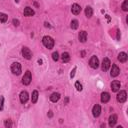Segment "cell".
I'll return each mask as SVG.
<instances>
[{
    "instance_id": "obj_6",
    "label": "cell",
    "mask_w": 128,
    "mask_h": 128,
    "mask_svg": "<svg viewBox=\"0 0 128 128\" xmlns=\"http://www.w3.org/2000/svg\"><path fill=\"white\" fill-rule=\"evenodd\" d=\"M89 65H90V67L93 68V69L98 68V67H99V60H98V58H97L96 56H92V57L90 58Z\"/></svg>"
},
{
    "instance_id": "obj_22",
    "label": "cell",
    "mask_w": 128,
    "mask_h": 128,
    "mask_svg": "<svg viewBox=\"0 0 128 128\" xmlns=\"http://www.w3.org/2000/svg\"><path fill=\"white\" fill-rule=\"evenodd\" d=\"M71 28L72 29H77L78 28V26H79V22H78V20H76V19H74V20H72L71 21Z\"/></svg>"
},
{
    "instance_id": "obj_35",
    "label": "cell",
    "mask_w": 128,
    "mask_h": 128,
    "mask_svg": "<svg viewBox=\"0 0 128 128\" xmlns=\"http://www.w3.org/2000/svg\"><path fill=\"white\" fill-rule=\"evenodd\" d=\"M15 2H16V3H18V2H19V0H15Z\"/></svg>"
},
{
    "instance_id": "obj_1",
    "label": "cell",
    "mask_w": 128,
    "mask_h": 128,
    "mask_svg": "<svg viewBox=\"0 0 128 128\" xmlns=\"http://www.w3.org/2000/svg\"><path fill=\"white\" fill-rule=\"evenodd\" d=\"M42 43L47 49H52L54 47V40L50 36H44L42 38Z\"/></svg>"
},
{
    "instance_id": "obj_25",
    "label": "cell",
    "mask_w": 128,
    "mask_h": 128,
    "mask_svg": "<svg viewBox=\"0 0 128 128\" xmlns=\"http://www.w3.org/2000/svg\"><path fill=\"white\" fill-rule=\"evenodd\" d=\"M75 88L77 89V91H82V89H83L82 84H81L79 81H76V82H75Z\"/></svg>"
},
{
    "instance_id": "obj_12",
    "label": "cell",
    "mask_w": 128,
    "mask_h": 128,
    "mask_svg": "<svg viewBox=\"0 0 128 128\" xmlns=\"http://www.w3.org/2000/svg\"><path fill=\"white\" fill-rule=\"evenodd\" d=\"M100 113H101V107H100V105H99V104L94 105V106H93V109H92V114H93V116H94V117H98V116L100 115Z\"/></svg>"
},
{
    "instance_id": "obj_7",
    "label": "cell",
    "mask_w": 128,
    "mask_h": 128,
    "mask_svg": "<svg viewBox=\"0 0 128 128\" xmlns=\"http://www.w3.org/2000/svg\"><path fill=\"white\" fill-rule=\"evenodd\" d=\"M110 66H111V62H110V60H109L107 57H105V58L103 59V61H102V64H101V68H102V70L105 72V71H107V70L110 68Z\"/></svg>"
},
{
    "instance_id": "obj_26",
    "label": "cell",
    "mask_w": 128,
    "mask_h": 128,
    "mask_svg": "<svg viewBox=\"0 0 128 128\" xmlns=\"http://www.w3.org/2000/svg\"><path fill=\"white\" fill-rule=\"evenodd\" d=\"M4 126H5V127H7V128H10V127L12 126V121H11L10 119L5 120V121H4Z\"/></svg>"
},
{
    "instance_id": "obj_20",
    "label": "cell",
    "mask_w": 128,
    "mask_h": 128,
    "mask_svg": "<svg viewBox=\"0 0 128 128\" xmlns=\"http://www.w3.org/2000/svg\"><path fill=\"white\" fill-rule=\"evenodd\" d=\"M85 15H86L87 18L92 17V15H93V10H92V8H91L90 6H87V7L85 8Z\"/></svg>"
},
{
    "instance_id": "obj_27",
    "label": "cell",
    "mask_w": 128,
    "mask_h": 128,
    "mask_svg": "<svg viewBox=\"0 0 128 128\" xmlns=\"http://www.w3.org/2000/svg\"><path fill=\"white\" fill-rule=\"evenodd\" d=\"M52 59H53L54 61H57V60L59 59V54H58V52H53V53H52Z\"/></svg>"
},
{
    "instance_id": "obj_10",
    "label": "cell",
    "mask_w": 128,
    "mask_h": 128,
    "mask_svg": "<svg viewBox=\"0 0 128 128\" xmlns=\"http://www.w3.org/2000/svg\"><path fill=\"white\" fill-rule=\"evenodd\" d=\"M19 98H20V102L25 104L27 101H28V98H29V95L27 93V91H22L19 95Z\"/></svg>"
},
{
    "instance_id": "obj_34",
    "label": "cell",
    "mask_w": 128,
    "mask_h": 128,
    "mask_svg": "<svg viewBox=\"0 0 128 128\" xmlns=\"http://www.w3.org/2000/svg\"><path fill=\"white\" fill-rule=\"evenodd\" d=\"M45 26H46V27H50V25H49L48 23H45Z\"/></svg>"
},
{
    "instance_id": "obj_8",
    "label": "cell",
    "mask_w": 128,
    "mask_h": 128,
    "mask_svg": "<svg viewBox=\"0 0 128 128\" xmlns=\"http://www.w3.org/2000/svg\"><path fill=\"white\" fill-rule=\"evenodd\" d=\"M120 73V69L119 67L116 65V64H113L112 65V68H111V71H110V75L111 77H117Z\"/></svg>"
},
{
    "instance_id": "obj_2",
    "label": "cell",
    "mask_w": 128,
    "mask_h": 128,
    "mask_svg": "<svg viewBox=\"0 0 128 128\" xmlns=\"http://www.w3.org/2000/svg\"><path fill=\"white\" fill-rule=\"evenodd\" d=\"M11 71L15 75H20L21 74V64L18 62H14L11 65Z\"/></svg>"
},
{
    "instance_id": "obj_14",
    "label": "cell",
    "mask_w": 128,
    "mask_h": 128,
    "mask_svg": "<svg viewBox=\"0 0 128 128\" xmlns=\"http://www.w3.org/2000/svg\"><path fill=\"white\" fill-rule=\"evenodd\" d=\"M78 39H79L80 42L84 43L87 40V32L86 31H80L79 35H78Z\"/></svg>"
},
{
    "instance_id": "obj_19",
    "label": "cell",
    "mask_w": 128,
    "mask_h": 128,
    "mask_svg": "<svg viewBox=\"0 0 128 128\" xmlns=\"http://www.w3.org/2000/svg\"><path fill=\"white\" fill-rule=\"evenodd\" d=\"M61 59H62V61L64 63L69 62L70 61V55H69V53L68 52H63L62 55H61Z\"/></svg>"
},
{
    "instance_id": "obj_13",
    "label": "cell",
    "mask_w": 128,
    "mask_h": 128,
    "mask_svg": "<svg viewBox=\"0 0 128 128\" xmlns=\"http://www.w3.org/2000/svg\"><path fill=\"white\" fill-rule=\"evenodd\" d=\"M116 122H117V115H115V114L110 115V117H109V121H108L109 126H110V127H114L115 124H116Z\"/></svg>"
},
{
    "instance_id": "obj_18",
    "label": "cell",
    "mask_w": 128,
    "mask_h": 128,
    "mask_svg": "<svg viewBox=\"0 0 128 128\" xmlns=\"http://www.w3.org/2000/svg\"><path fill=\"white\" fill-rule=\"evenodd\" d=\"M59 99H60V94L57 93V92H54V93H52L50 95V101L53 102V103H56Z\"/></svg>"
},
{
    "instance_id": "obj_24",
    "label": "cell",
    "mask_w": 128,
    "mask_h": 128,
    "mask_svg": "<svg viewBox=\"0 0 128 128\" xmlns=\"http://www.w3.org/2000/svg\"><path fill=\"white\" fill-rule=\"evenodd\" d=\"M121 8H122L123 11H128V0H124V2L122 3Z\"/></svg>"
},
{
    "instance_id": "obj_5",
    "label": "cell",
    "mask_w": 128,
    "mask_h": 128,
    "mask_svg": "<svg viewBox=\"0 0 128 128\" xmlns=\"http://www.w3.org/2000/svg\"><path fill=\"white\" fill-rule=\"evenodd\" d=\"M22 55L27 60H30L32 58V52L28 47H23L22 48Z\"/></svg>"
},
{
    "instance_id": "obj_9",
    "label": "cell",
    "mask_w": 128,
    "mask_h": 128,
    "mask_svg": "<svg viewBox=\"0 0 128 128\" xmlns=\"http://www.w3.org/2000/svg\"><path fill=\"white\" fill-rule=\"evenodd\" d=\"M111 90L113 91V92H117V91H119L120 90V86H121V84H120V81H118V80H114V81H112L111 82Z\"/></svg>"
},
{
    "instance_id": "obj_28",
    "label": "cell",
    "mask_w": 128,
    "mask_h": 128,
    "mask_svg": "<svg viewBox=\"0 0 128 128\" xmlns=\"http://www.w3.org/2000/svg\"><path fill=\"white\" fill-rule=\"evenodd\" d=\"M3 103H4V97L1 96V97H0V110L3 109Z\"/></svg>"
},
{
    "instance_id": "obj_17",
    "label": "cell",
    "mask_w": 128,
    "mask_h": 128,
    "mask_svg": "<svg viewBox=\"0 0 128 128\" xmlns=\"http://www.w3.org/2000/svg\"><path fill=\"white\" fill-rule=\"evenodd\" d=\"M127 59H128V56H127V54H126L125 52H120V53L118 54V60H119L120 62L124 63V62L127 61Z\"/></svg>"
},
{
    "instance_id": "obj_30",
    "label": "cell",
    "mask_w": 128,
    "mask_h": 128,
    "mask_svg": "<svg viewBox=\"0 0 128 128\" xmlns=\"http://www.w3.org/2000/svg\"><path fill=\"white\" fill-rule=\"evenodd\" d=\"M13 24H14V26H19V20H17V19H13Z\"/></svg>"
},
{
    "instance_id": "obj_23",
    "label": "cell",
    "mask_w": 128,
    "mask_h": 128,
    "mask_svg": "<svg viewBox=\"0 0 128 128\" xmlns=\"http://www.w3.org/2000/svg\"><path fill=\"white\" fill-rule=\"evenodd\" d=\"M8 20V16L5 13H0V22L1 23H5Z\"/></svg>"
},
{
    "instance_id": "obj_16",
    "label": "cell",
    "mask_w": 128,
    "mask_h": 128,
    "mask_svg": "<svg viewBox=\"0 0 128 128\" xmlns=\"http://www.w3.org/2000/svg\"><path fill=\"white\" fill-rule=\"evenodd\" d=\"M110 100V94L108 92H103L101 93V102L103 103H107Z\"/></svg>"
},
{
    "instance_id": "obj_33",
    "label": "cell",
    "mask_w": 128,
    "mask_h": 128,
    "mask_svg": "<svg viewBox=\"0 0 128 128\" xmlns=\"http://www.w3.org/2000/svg\"><path fill=\"white\" fill-rule=\"evenodd\" d=\"M81 55H82V57H85V52L82 51V52H81Z\"/></svg>"
},
{
    "instance_id": "obj_15",
    "label": "cell",
    "mask_w": 128,
    "mask_h": 128,
    "mask_svg": "<svg viewBox=\"0 0 128 128\" xmlns=\"http://www.w3.org/2000/svg\"><path fill=\"white\" fill-rule=\"evenodd\" d=\"M23 14H24V16L29 17V16H33V15L35 14V12H34V10H33L31 7H25Z\"/></svg>"
},
{
    "instance_id": "obj_21",
    "label": "cell",
    "mask_w": 128,
    "mask_h": 128,
    "mask_svg": "<svg viewBox=\"0 0 128 128\" xmlns=\"http://www.w3.org/2000/svg\"><path fill=\"white\" fill-rule=\"evenodd\" d=\"M38 100V91L37 90H34L32 92V96H31V101L32 103H36Z\"/></svg>"
},
{
    "instance_id": "obj_11",
    "label": "cell",
    "mask_w": 128,
    "mask_h": 128,
    "mask_svg": "<svg viewBox=\"0 0 128 128\" xmlns=\"http://www.w3.org/2000/svg\"><path fill=\"white\" fill-rule=\"evenodd\" d=\"M71 12H72L74 15L80 14V12H81V6L78 5V4H76V3H74V4L72 5V7H71Z\"/></svg>"
},
{
    "instance_id": "obj_31",
    "label": "cell",
    "mask_w": 128,
    "mask_h": 128,
    "mask_svg": "<svg viewBox=\"0 0 128 128\" xmlns=\"http://www.w3.org/2000/svg\"><path fill=\"white\" fill-rule=\"evenodd\" d=\"M119 39H120V31L117 30V40H119Z\"/></svg>"
},
{
    "instance_id": "obj_29",
    "label": "cell",
    "mask_w": 128,
    "mask_h": 128,
    "mask_svg": "<svg viewBox=\"0 0 128 128\" xmlns=\"http://www.w3.org/2000/svg\"><path fill=\"white\" fill-rule=\"evenodd\" d=\"M75 71H76V67H74V68H73V70H72V71H71V73H70V77H71V78H73V77H74V75H75Z\"/></svg>"
},
{
    "instance_id": "obj_4",
    "label": "cell",
    "mask_w": 128,
    "mask_h": 128,
    "mask_svg": "<svg viewBox=\"0 0 128 128\" xmlns=\"http://www.w3.org/2000/svg\"><path fill=\"white\" fill-rule=\"evenodd\" d=\"M116 99H117V101H118L119 103H124V102L126 101V99H127V93H126V91H125V90L120 91V92L117 94Z\"/></svg>"
},
{
    "instance_id": "obj_32",
    "label": "cell",
    "mask_w": 128,
    "mask_h": 128,
    "mask_svg": "<svg viewBox=\"0 0 128 128\" xmlns=\"http://www.w3.org/2000/svg\"><path fill=\"white\" fill-rule=\"evenodd\" d=\"M48 116H49V117H52V116H53V114H52V112H51V111H49V114H48Z\"/></svg>"
},
{
    "instance_id": "obj_3",
    "label": "cell",
    "mask_w": 128,
    "mask_h": 128,
    "mask_svg": "<svg viewBox=\"0 0 128 128\" xmlns=\"http://www.w3.org/2000/svg\"><path fill=\"white\" fill-rule=\"evenodd\" d=\"M31 80H32L31 72H30L29 70H27V71L25 72V74H24L23 78H22V83H23L24 85H29V84H30V82H31Z\"/></svg>"
}]
</instances>
